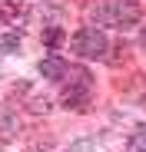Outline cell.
Masks as SVG:
<instances>
[{"label":"cell","instance_id":"cell-3","mask_svg":"<svg viewBox=\"0 0 146 152\" xmlns=\"http://www.w3.org/2000/svg\"><path fill=\"white\" fill-rule=\"evenodd\" d=\"M66 76H70V83L63 86V103L66 106H83L90 99V89H93L90 73L86 69H66Z\"/></svg>","mask_w":146,"mask_h":152},{"label":"cell","instance_id":"cell-2","mask_svg":"<svg viewBox=\"0 0 146 152\" xmlns=\"http://www.w3.org/2000/svg\"><path fill=\"white\" fill-rule=\"evenodd\" d=\"M70 50L83 60H106V50H110V40L100 27H83L73 33L70 40Z\"/></svg>","mask_w":146,"mask_h":152},{"label":"cell","instance_id":"cell-8","mask_svg":"<svg viewBox=\"0 0 146 152\" xmlns=\"http://www.w3.org/2000/svg\"><path fill=\"white\" fill-rule=\"evenodd\" d=\"M46 43L57 46V43H60V30H50V33H46Z\"/></svg>","mask_w":146,"mask_h":152},{"label":"cell","instance_id":"cell-1","mask_svg":"<svg viewBox=\"0 0 146 152\" xmlns=\"http://www.w3.org/2000/svg\"><path fill=\"white\" fill-rule=\"evenodd\" d=\"M93 20L100 27H116V30H130L139 23V4L133 0H106L93 10Z\"/></svg>","mask_w":146,"mask_h":152},{"label":"cell","instance_id":"cell-4","mask_svg":"<svg viewBox=\"0 0 146 152\" xmlns=\"http://www.w3.org/2000/svg\"><path fill=\"white\" fill-rule=\"evenodd\" d=\"M66 63L60 60V56H46V60H40V76L43 80H50V83H60V80H66Z\"/></svg>","mask_w":146,"mask_h":152},{"label":"cell","instance_id":"cell-5","mask_svg":"<svg viewBox=\"0 0 146 152\" xmlns=\"http://www.w3.org/2000/svg\"><path fill=\"white\" fill-rule=\"evenodd\" d=\"M13 132H17V113H13L7 103H0V136L10 139Z\"/></svg>","mask_w":146,"mask_h":152},{"label":"cell","instance_id":"cell-7","mask_svg":"<svg viewBox=\"0 0 146 152\" xmlns=\"http://www.w3.org/2000/svg\"><path fill=\"white\" fill-rule=\"evenodd\" d=\"M130 149H133V152H146V129H136V132H133Z\"/></svg>","mask_w":146,"mask_h":152},{"label":"cell","instance_id":"cell-9","mask_svg":"<svg viewBox=\"0 0 146 152\" xmlns=\"http://www.w3.org/2000/svg\"><path fill=\"white\" fill-rule=\"evenodd\" d=\"M143 43H146V30H143Z\"/></svg>","mask_w":146,"mask_h":152},{"label":"cell","instance_id":"cell-6","mask_svg":"<svg viewBox=\"0 0 146 152\" xmlns=\"http://www.w3.org/2000/svg\"><path fill=\"white\" fill-rule=\"evenodd\" d=\"M17 50H20V33L17 30H10V33L0 37V53H17Z\"/></svg>","mask_w":146,"mask_h":152}]
</instances>
